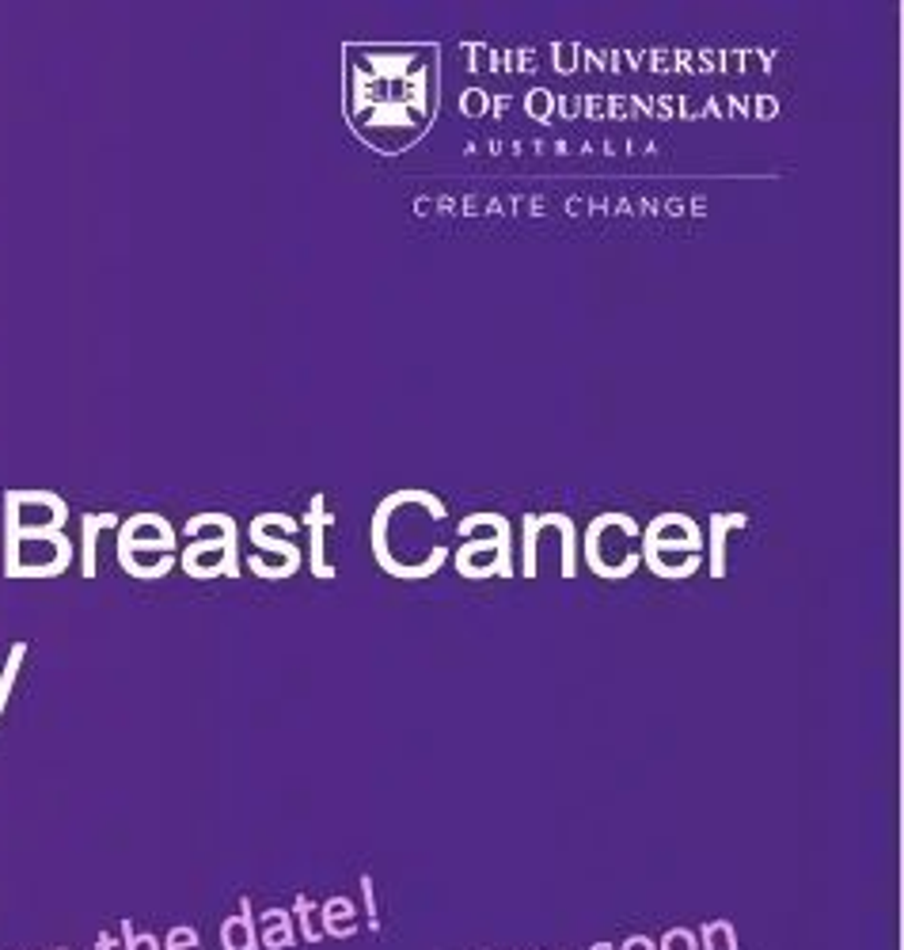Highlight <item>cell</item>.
<instances>
[{"instance_id": "1", "label": "cell", "mask_w": 904, "mask_h": 950, "mask_svg": "<svg viewBox=\"0 0 904 950\" xmlns=\"http://www.w3.org/2000/svg\"><path fill=\"white\" fill-rule=\"evenodd\" d=\"M456 574L468 582H486V579H513L517 574V559H513V525L505 513L479 510L456 521Z\"/></svg>"}, {"instance_id": "2", "label": "cell", "mask_w": 904, "mask_h": 950, "mask_svg": "<svg viewBox=\"0 0 904 950\" xmlns=\"http://www.w3.org/2000/svg\"><path fill=\"white\" fill-rule=\"evenodd\" d=\"M638 552H643V563L650 566L658 579L685 582L707 563V540L691 513L665 510L650 521V525H643Z\"/></svg>"}, {"instance_id": "3", "label": "cell", "mask_w": 904, "mask_h": 950, "mask_svg": "<svg viewBox=\"0 0 904 950\" xmlns=\"http://www.w3.org/2000/svg\"><path fill=\"white\" fill-rule=\"evenodd\" d=\"M183 537H194L191 548H183V555H175L183 563V571L191 579H239L244 574V559H239V525L228 513H194L183 525Z\"/></svg>"}, {"instance_id": "4", "label": "cell", "mask_w": 904, "mask_h": 950, "mask_svg": "<svg viewBox=\"0 0 904 950\" xmlns=\"http://www.w3.org/2000/svg\"><path fill=\"white\" fill-rule=\"evenodd\" d=\"M616 513L619 510L597 513V518H593V525L600 529V537H593L589 529H585V537H582L585 563H589V571L597 574V579H605V582H627L638 571V566H643V552H638V544H627V548L612 544V525H616Z\"/></svg>"}, {"instance_id": "5", "label": "cell", "mask_w": 904, "mask_h": 950, "mask_svg": "<svg viewBox=\"0 0 904 950\" xmlns=\"http://www.w3.org/2000/svg\"><path fill=\"white\" fill-rule=\"evenodd\" d=\"M175 525L160 513H133L119 525V563H130L137 555H175Z\"/></svg>"}, {"instance_id": "6", "label": "cell", "mask_w": 904, "mask_h": 950, "mask_svg": "<svg viewBox=\"0 0 904 950\" xmlns=\"http://www.w3.org/2000/svg\"><path fill=\"white\" fill-rule=\"evenodd\" d=\"M327 525H335V513H327L323 494H312L308 502V513L300 521V529H308V566H312L316 579H335V563H327V548H323V532Z\"/></svg>"}, {"instance_id": "7", "label": "cell", "mask_w": 904, "mask_h": 950, "mask_svg": "<svg viewBox=\"0 0 904 950\" xmlns=\"http://www.w3.org/2000/svg\"><path fill=\"white\" fill-rule=\"evenodd\" d=\"M749 513H711V525H707L703 540H707V571L711 579H726V537L733 529H744Z\"/></svg>"}, {"instance_id": "8", "label": "cell", "mask_w": 904, "mask_h": 950, "mask_svg": "<svg viewBox=\"0 0 904 950\" xmlns=\"http://www.w3.org/2000/svg\"><path fill=\"white\" fill-rule=\"evenodd\" d=\"M220 943H225V950H259V931H255L251 901L247 898L239 905V917H228L220 925Z\"/></svg>"}, {"instance_id": "9", "label": "cell", "mask_w": 904, "mask_h": 950, "mask_svg": "<svg viewBox=\"0 0 904 950\" xmlns=\"http://www.w3.org/2000/svg\"><path fill=\"white\" fill-rule=\"evenodd\" d=\"M540 521H544L547 529L558 532V540H563V579H574L578 574V525H574L571 513H540Z\"/></svg>"}, {"instance_id": "10", "label": "cell", "mask_w": 904, "mask_h": 950, "mask_svg": "<svg viewBox=\"0 0 904 950\" xmlns=\"http://www.w3.org/2000/svg\"><path fill=\"white\" fill-rule=\"evenodd\" d=\"M247 540H251L255 548H259V552H266V555H281V563H289L292 571H300V566H305V552H300L297 544H292V540H281V537H274L270 529L263 525L259 518L251 521V525H247Z\"/></svg>"}, {"instance_id": "11", "label": "cell", "mask_w": 904, "mask_h": 950, "mask_svg": "<svg viewBox=\"0 0 904 950\" xmlns=\"http://www.w3.org/2000/svg\"><path fill=\"white\" fill-rule=\"evenodd\" d=\"M80 525H84V548H80V571H84V579H95V571H100V566H95V544H100V532H103V529L122 525V521H119V513H88V518L80 521Z\"/></svg>"}, {"instance_id": "12", "label": "cell", "mask_w": 904, "mask_h": 950, "mask_svg": "<svg viewBox=\"0 0 904 950\" xmlns=\"http://www.w3.org/2000/svg\"><path fill=\"white\" fill-rule=\"evenodd\" d=\"M292 939H297V936H292V912H286V909H270V912H266L259 943L266 950H289Z\"/></svg>"}, {"instance_id": "13", "label": "cell", "mask_w": 904, "mask_h": 950, "mask_svg": "<svg viewBox=\"0 0 904 950\" xmlns=\"http://www.w3.org/2000/svg\"><path fill=\"white\" fill-rule=\"evenodd\" d=\"M540 532H544L540 513H525V518H521V574H525V579H536Z\"/></svg>"}, {"instance_id": "14", "label": "cell", "mask_w": 904, "mask_h": 950, "mask_svg": "<svg viewBox=\"0 0 904 950\" xmlns=\"http://www.w3.org/2000/svg\"><path fill=\"white\" fill-rule=\"evenodd\" d=\"M323 936H339V939H346V936H353V931H358V925H353V905H350V898H331L323 905Z\"/></svg>"}, {"instance_id": "15", "label": "cell", "mask_w": 904, "mask_h": 950, "mask_svg": "<svg viewBox=\"0 0 904 950\" xmlns=\"http://www.w3.org/2000/svg\"><path fill=\"white\" fill-rule=\"evenodd\" d=\"M699 943L703 950H738V936H733L730 920H715V925L699 928Z\"/></svg>"}, {"instance_id": "16", "label": "cell", "mask_w": 904, "mask_h": 950, "mask_svg": "<svg viewBox=\"0 0 904 950\" xmlns=\"http://www.w3.org/2000/svg\"><path fill=\"white\" fill-rule=\"evenodd\" d=\"M292 917L300 920V936H305V943L323 939V931L312 928V901H308V898H297V905H292Z\"/></svg>"}, {"instance_id": "17", "label": "cell", "mask_w": 904, "mask_h": 950, "mask_svg": "<svg viewBox=\"0 0 904 950\" xmlns=\"http://www.w3.org/2000/svg\"><path fill=\"white\" fill-rule=\"evenodd\" d=\"M661 950H699V936L688 928H672V931H665Z\"/></svg>"}, {"instance_id": "18", "label": "cell", "mask_w": 904, "mask_h": 950, "mask_svg": "<svg viewBox=\"0 0 904 950\" xmlns=\"http://www.w3.org/2000/svg\"><path fill=\"white\" fill-rule=\"evenodd\" d=\"M164 950H198V931H194L191 925L172 928V931H167V943H164Z\"/></svg>"}, {"instance_id": "19", "label": "cell", "mask_w": 904, "mask_h": 950, "mask_svg": "<svg viewBox=\"0 0 904 950\" xmlns=\"http://www.w3.org/2000/svg\"><path fill=\"white\" fill-rule=\"evenodd\" d=\"M122 939H126V950H164L156 936H141L130 920H122Z\"/></svg>"}, {"instance_id": "20", "label": "cell", "mask_w": 904, "mask_h": 950, "mask_svg": "<svg viewBox=\"0 0 904 950\" xmlns=\"http://www.w3.org/2000/svg\"><path fill=\"white\" fill-rule=\"evenodd\" d=\"M361 890H366V912H369V931L380 928V917H377V898H372V878L361 875Z\"/></svg>"}, {"instance_id": "21", "label": "cell", "mask_w": 904, "mask_h": 950, "mask_svg": "<svg viewBox=\"0 0 904 950\" xmlns=\"http://www.w3.org/2000/svg\"><path fill=\"white\" fill-rule=\"evenodd\" d=\"M624 950H658V947H654L646 936H631V939H627V943H624Z\"/></svg>"}, {"instance_id": "22", "label": "cell", "mask_w": 904, "mask_h": 950, "mask_svg": "<svg viewBox=\"0 0 904 950\" xmlns=\"http://www.w3.org/2000/svg\"><path fill=\"white\" fill-rule=\"evenodd\" d=\"M100 950H119V943L111 936H100Z\"/></svg>"}, {"instance_id": "23", "label": "cell", "mask_w": 904, "mask_h": 950, "mask_svg": "<svg viewBox=\"0 0 904 950\" xmlns=\"http://www.w3.org/2000/svg\"><path fill=\"white\" fill-rule=\"evenodd\" d=\"M4 707H8V699H4V696H0V715H4Z\"/></svg>"}, {"instance_id": "24", "label": "cell", "mask_w": 904, "mask_h": 950, "mask_svg": "<svg viewBox=\"0 0 904 950\" xmlns=\"http://www.w3.org/2000/svg\"><path fill=\"white\" fill-rule=\"evenodd\" d=\"M593 950H612V947H608V943H597V947H593Z\"/></svg>"}, {"instance_id": "25", "label": "cell", "mask_w": 904, "mask_h": 950, "mask_svg": "<svg viewBox=\"0 0 904 950\" xmlns=\"http://www.w3.org/2000/svg\"><path fill=\"white\" fill-rule=\"evenodd\" d=\"M61 950H65V947H61Z\"/></svg>"}]
</instances>
